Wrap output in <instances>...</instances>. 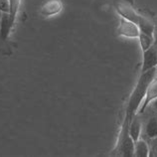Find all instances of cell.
<instances>
[{
    "label": "cell",
    "instance_id": "6da1fadb",
    "mask_svg": "<svg viewBox=\"0 0 157 157\" xmlns=\"http://www.w3.org/2000/svg\"><path fill=\"white\" fill-rule=\"evenodd\" d=\"M157 77V67H154L150 70H147L146 72H143L141 77L139 78L137 85L132 93L130 100L128 102V106L126 109V119L128 121L133 115L136 111L138 110L140 105L145 97L146 90L149 84Z\"/></svg>",
    "mask_w": 157,
    "mask_h": 157
},
{
    "label": "cell",
    "instance_id": "7a4b0ae2",
    "mask_svg": "<svg viewBox=\"0 0 157 157\" xmlns=\"http://www.w3.org/2000/svg\"><path fill=\"white\" fill-rule=\"evenodd\" d=\"M154 67H157V41L154 40L153 44L143 51V64L141 72H146Z\"/></svg>",
    "mask_w": 157,
    "mask_h": 157
},
{
    "label": "cell",
    "instance_id": "3957f363",
    "mask_svg": "<svg viewBox=\"0 0 157 157\" xmlns=\"http://www.w3.org/2000/svg\"><path fill=\"white\" fill-rule=\"evenodd\" d=\"M117 32L119 35L128 37V38H138L140 33L137 24L131 22L129 20H126L122 17L121 19V23H119Z\"/></svg>",
    "mask_w": 157,
    "mask_h": 157
},
{
    "label": "cell",
    "instance_id": "277c9868",
    "mask_svg": "<svg viewBox=\"0 0 157 157\" xmlns=\"http://www.w3.org/2000/svg\"><path fill=\"white\" fill-rule=\"evenodd\" d=\"M156 98H157V77L150 82L149 86H148L145 97H144L141 105H140V106H139V109L137 110V113L143 114L144 111H145L147 107L149 106L150 102Z\"/></svg>",
    "mask_w": 157,
    "mask_h": 157
},
{
    "label": "cell",
    "instance_id": "5b68a950",
    "mask_svg": "<svg viewBox=\"0 0 157 157\" xmlns=\"http://www.w3.org/2000/svg\"><path fill=\"white\" fill-rule=\"evenodd\" d=\"M117 10L122 18H124L126 20H129V21L133 22L135 24L138 23V20L140 15H138L135 12L130 4H127L125 2H118L117 5Z\"/></svg>",
    "mask_w": 157,
    "mask_h": 157
},
{
    "label": "cell",
    "instance_id": "8992f818",
    "mask_svg": "<svg viewBox=\"0 0 157 157\" xmlns=\"http://www.w3.org/2000/svg\"><path fill=\"white\" fill-rule=\"evenodd\" d=\"M142 134L148 140L151 138H154L157 136V115H152L146 119L144 125L142 124ZM143 138V139H145Z\"/></svg>",
    "mask_w": 157,
    "mask_h": 157
},
{
    "label": "cell",
    "instance_id": "52a82bcc",
    "mask_svg": "<svg viewBox=\"0 0 157 157\" xmlns=\"http://www.w3.org/2000/svg\"><path fill=\"white\" fill-rule=\"evenodd\" d=\"M141 131H142V121L139 118V114L134 115V119L129 125V130L128 134L132 138V140L135 142L140 138L141 136Z\"/></svg>",
    "mask_w": 157,
    "mask_h": 157
},
{
    "label": "cell",
    "instance_id": "ba28073f",
    "mask_svg": "<svg viewBox=\"0 0 157 157\" xmlns=\"http://www.w3.org/2000/svg\"><path fill=\"white\" fill-rule=\"evenodd\" d=\"M121 152L123 156H134V141L127 133L123 136L121 144Z\"/></svg>",
    "mask_w": 157,
    "mask_h": 157
},
{
    "label": "cell",
    "instance_id": "9c48e42d",
    "mask_svg": "<svg viewBox=\"0 0 157 157\" xmlns=\"http://www.w3.org/2000/svg\"><path fill=\"white\" fill-rule=\"evenodd\" d=\"M137 26L139 28V31L141 33H144V34H147L149 36L154 37L155 26L149 19L140 16L139 20H138V23H137Z\"/></svg>",
    "mask_w": 157,
    "mask_h": 157
},
{
    "label": "cell",
    "instance_id": "30bf717a",
    "mask_svg": "<svg viewBox=\"0 0 157 157\" xmlns=\"http://www.w3.org/2000/svg\"><path fill=\"white\" fill-rule=\"evenodd\" d=\"M134 156L148 157L149 156V145L145 139H138L134 142Z\"/></svg>",
    "mask_w": 157,
    "mask_h": 157
},
{
    "label": "cell",
    "instance_id": "8fae6325",
    "mask_svg": "<svg viewBox=\"0 0 157 157\" xmlns=\"http://www.w3.org/2000/svg\"><path fill=\"white\" fill-rule=\"evenodd\" d=\"M12 24H13V22L11 20L10 13H2L1 24H0V36L3 40L7 39L8 33H9Z\"/></svg>",
    "mask_w": 157,
    "mask_h": 157
},
{
    "label": "cell",
    "instance_id": "7c38bea8",
    "mask_svg": "<svg viewBox=\"0 0 157 157\" xmlns=\"http://www.w3.org/2000/svg\"><path fill=\"white\" fill-rule=\"evenodd\" d=\"M62 9V3L59 0H52V1L45 4L42 8V13L46 16H50L58 13Z\"/></svg>",
    "mask_w": 157,
    "mask_h": 157
},
{
    "label": "cell",
    "instance_id": "4fadbf2b",
    "mask_svg": "<svg viewBox=\"0 0 157 157\" xmlns=\"http://www.w3.org/2000/svg\"><path fill=\"white\" fill-rule=\"evenodd\" d=\"M139 41H140V46H141L142 51H145L149 48L154 42V37L153 36H149L147 34H144V33H139Z\"/></svg>",
    "mask_w": 157,
    "mask_h": 157
},
{
    "label": "cell",
    "instance_id": "5bb4252c",
    "mask_svg": "<svg viewBox=\"0 0 157 157\" xmlns=\"http://www.w3.org/2000/svg\"><path fill=\"white\" fill-rule=\"evenodd\" d=\"M9 1H10V17H11L12 22H14L15 15H16V12L18 10L20 0H9Z\"/></svg>",
    "mask_w": 157,
    "mask_h": 157
},
{
    "label": "cell",
    "instance_id": "9a60e30c",
    "mask_svg": "<svg viewBox=\"0 0 157 157\" xmlns=\"http://www.w3.org/2000/svg\"><path fill=\"white\" fill-rule=\"evenodd\" d=\"M149 156H157V136L149 139Z\"/></svg>",
    "mask_w": 157,
    "mask_h": 157
},
{
    "label": "cell",
    "instance_id": "2e32d148",
    "mask_svg": "<svg viewBox=\"0 0 157 157\" xmlns=\"http://www.w3.org/2000/svg\"><path fill=\"white\" fill-rule=\"evenodd\" d=\"M0 11H1L2 13H10L9 0H0Z\"/></svg>",
    "mask_w": 157,
    "mask_h": 157
},
{
    "label": "cell",
    "instance_id": "e0dca14e",
    "mask_svg": "<svg viewBox=\"0 0 157 157\" xmlns=\"http://www.w3.org/2000/svg\"><path fill=\"white\" fill-rule=\"evenodd\" d=\"M149 105H150V107L152 109V110L155 111V113H157V98H154V100L152 101Z\"/></svg>",
    "mask_w": 157,
    "mask_h": 157
},
{
    "label": "cell",
    "instance_id": "ac0fdd59",
    "mask_svg": "<svg viewBox=\"0 0 157 157\" xmlns=\"http://www.w3.org/2000/svg\"><path fill=\"white\" fill-rule=\"evenodd\" d=\"M1 19H2V12L0 11V24H1Z\"/></svg>",
    "mask_w": 157,
    "mask_h": 157
},
{
    "label": "cell",
    "instance_id": "d6986e66",
    "mask_svg": "<svg viewBox=\"0 0 157 157\" xmlns=\"http://www.w3.org/2000/svg\"><path fill=\"white\" fill-rule=\"evenodd\" d=\"M154 40L157 41V31H156V33H154Z\"/></svg>",
    "mask_w": 157,
    "mask_h": 157
}]
</instances>
